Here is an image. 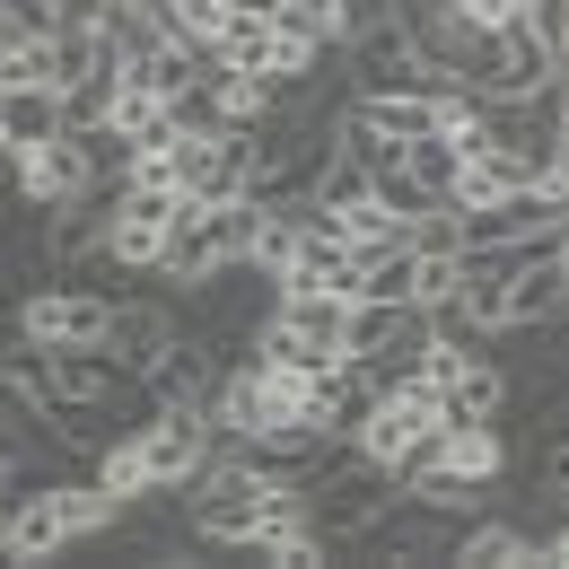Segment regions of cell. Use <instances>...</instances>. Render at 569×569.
I'll return each mask as SVG.
<instances>
[{
    "mask_svg": "<svg viewBox=\"0 0 569 569\" xmlns=\"http://www.w3.org/2000/svg\"><path fill=\"white\" fill-rule=\"evenodd\" d=\"M272 9H281V0H272Z\"/></svg>",
    "mask_w": 569,
    "mask_h": 569,
    "instance_id": "obj_28",
    "label": "cell"
},
{
    "mask_svg": "<svg viewBox=\"0 0 569 569\" xmlns=\"http://www.w3.org/2000/svg\"><path fill=\"white\" fill-rule=\"evenodd\" d=\"M0 132H9V149H36L53 132H71L62 88H0Z\"/></svg>",
    "mask_w": 569,
    "mask_h": 569,
    "instance_id": "obj_13",
    "label": "cell"
},
{
    "mask_svg": "<svg viewBox=\"0 0 569 569\" xmlns=\"http://www.w3.org/2000/svg\"><path fill=\"white\" fill-rule=\"evenodd\" d=\"M254 219H263V202H254V193H237V202H184V211H176V228H167L158 281L193 289V281H211V272H228V263H246Z\"/></svg>",
    "mask_w": 569,
    "mask_h": 569,
    "instance_id": "obj_1",
    "label": "cell"
},
{
    "mask_svg": "<svg viewBox=\"0 0 569 569\" xmlns=\"http://www.w3.org/2000/svg\"><path fill=\"white\" fill-rule=\"evenodd\" d=\"M561 176H569V106H561Z\"/></svg>",
    "mask_w": 569,
    "mask_h": 569,
    "instance_id": "obj_25",
    "label": "cell"
},
{
    "mask_svg": "<svg viewBox=\"0 0 569 569\" xmlns=\"http://www.w3.org/2000/svg\"><path fill=\"white\" fill-rule=\"evenodd\" d=\"M561 307H569V272H561V254H552V237H535V246H526V263H517V281H508L499 333H535V325H561Z\"/></svg>",
    "mask_w": 569,
    "mask_h": 569,
    "instance_id": "obj_7",
    "label": "cell"
},
{
    "mask_svg": "<svg viewBox=\"0 0 569 569\" xmlns=\"http://www.w3.org/2000/svg\"><path fill=\"white\" fill-rule=\"evenodd\" d=\"M403 18V0H333V36L351 44V36H377V27H395Z\"/></svg>",
    "mask_w": 569,
    "mask_h": 569,
    "instance_id": "obj_23",
    "label": "cell"
},
{
    "mask_svg": "<svg viewBox=\"0 0 569 569\" xmlns=\"http://www.w3.org/2000/svg\"><path fill=\"white\" fill-rule=\"evenodd\" d=\"M412 333H421V307H403V298H351V333H342V359L377 368V359L403 351Z\"/></svg>",
    "mask_w": 569,
    "mask_h": 569,
    "instance_id": "obj_11",
    "label": "cell"
},
{
    "mask_svg": "<svg viewBox=\"0 0 569 569\" xmlns=\"http://www.w3.org/2000/svg\"><path fill=\"white\" fill-rule=\"evenodd\" d=\"M508 386H517V377H508L491 351H465L456 377L438 386V412H447V421H499V412H508Z\"/></svg>",
    "mask_w": 569,
    "mask_h": 569,
    "instance_id": "obj_12",
    "label": "cell"
},
{
    "mask_svg": "<svg viewBox=\"0 0 569 569\" xmlns=\"http://www.w3.org/2000/svg\"><path fill=\"white\" fill-rule=\"evenodd\" d=\"M184 211V193H158V184H123L114 193V211H106V263L114 272H158V254H167V228Z\"/></svg>",
    "mask_w": 569,
    "mask_h": 569,
    "instance_id": "obj_5",
    "label": "cell"
},
{
    "mask_svg": "<svg viewBox=\"0 0 569 569\" xmlns=\"http://www.w3.org/2000/svg\"><path fill=\"white\" fill-rule=\"evenodd\" d=\"M517 263H526V246H465V254H456V307H465L482 333H499V307H508Z\"/></svg>",
    "mask_w": 569,
    "mask_h": 569,
    "instance_id": "obj_9",
    "label": "cell"
},
{
    "mask_svg": "<svg viewBox=\"0 0 569 569\" xmlns=\"http://www.w3.org/2000/svg\"><path fill=\"white\" fill-rule=\"evenodd\" d=\"M123 79H141L149 97H176V88H193V79H202V53L167 36V44H149V53H132V62H123Z\"/></svg>",
    "mask_w": 569,
    "mask_h": 569,
    "instance_id": "obj_17",
    "label": "cell"
},
{
    "mask_svg": "<svg viewBox=\"0 0 569 569\" xmlns=\"http://www.w3.org/2000/svg\"><path fill=\"white\" fill-rule=\"evenodd\" d=\"M9 508H18V491H0V561H9Z\"/></svg>",
    "mask_w": 569,
    "mask_h": 569,
    "instance_id": "obj_24",
    "label": "cell"
},
{
    "mask_svg": "<svg viewBox=\"0 0 569 569\" xmlns=\"http://www.w3.org/2000/svg\"><path fill=\"white\" fill-rule=\"evenodd\" d=\"M561 316H569V307H561Z\"/></svg>",
    "mask_w": 569,
    "mask_h": 569,
    "instance_id": "obj_29",
    "label": "cell"
},
{
    "mask_svg": "<svg viewBox=\"0 0 569 569\" xmlns=\"http://www.w3.org/2000/svg\"><path fill=\"white\" fill-rule=\"evenodd\" d=\"M447 561H465V569H552V561H543V535H535L526 517H508V508L465 517V535H456Z\"/></svg>",
    "mask_w": 569,
    "mask_h": 569,
    "instance_id": "obj_8",
    "label": "cell"
},
{
    "mask_svg": "<svg viewBox=\"0 0 569 569\" xmlns=\"http://www.w3.org/2000/svg\"><path fill=\"white\" fill-rule=\"evenodd\" d=\"M254 132H263V123L184 132V141H176V193H184V202H237V193H254V167H263Z\"/></svg>",
    "mask_w": 569,
    "mask_h": 569,
    "instance_id": "obj_3",
    "label": "cell"
},
{
    "mask_svg": "<svg viewBox=\"0 0 569 569\" xmlns=\"http://www.w3.org/2000/svg\"><path fill=\"white\" fill-rule=\"evenodd\" d=\"M167 114H176V132H219V123H228V114H219V79L202 71L193 88H176V97H167Z\"/></svg>",
    "mask_w": 569,
    "mask_h": 569,
    "instance_id": "obj_21",
    "label": "cell"
},
{
    "mask_svg": "<svg viewBox=\"0 0 569 569\" xmlns=\"http://www.w3.org/2000/svg\"><path fill=\"white\" fill-rule=\"evenodd\" d=\"M0 176H9V193H18L27 211H71L88 193H106V176H97V158H88L79 132H53V141H36V149H9Z\"/></svg>",
    "mask_w": 569,
    "mask_h": 569,
    "instance_id": "obj_2",
    "label": "cell"
},
{
    "mask_svg": "<svg viewBox=\"0 0 569 569\" xmlns=\"http://www.w3.org/2000/svg\"><path fill=\"white\" fill-rule=\"evenodd\" d=\"M377 193V167H359L351 149H333V167L316 176V211H351V202H368Z\"/></svg>",
    "mask_w": 569,
    "mask_h": 569,
    "instance_id": "obj_19",
    "label": "cell"
},
{
    "mask_svg": "<svg viewBox=\"0 0 569 569\" xmlns=\"http://www.w3.org/2000/svg\"><path fill=\"white\" fill-rule=\"evenodd\" d=\"M342 62H351V88H421V97H438V88H456V79L438 71L421 53V36H412V18H395V27H377V36H351L342 44Z\"/></svg>",
    "mask_w": 569,
    "mask_h": 569,
    "instance_id": "obj_6",
    "label": "cell"
},
{
    "mask_svg": "<svg viewBox=\"0 0 569 569\" xmlns=\"http://www.w3.org/2000/svg\"><path fill=\"white\" fill-rule=\"evenodd\" d=\"M0 88H62V62H53V27L0 36Z\"/></svg>",
    "mask_w": 569,
    "mask_h": 569,
    "instance_id": "obj_15",
    "label": "cell"
},
{
    "mask_svg": "<svg viewBox=\"0 0 569 569\" xmlns=\"http://www.w3.org/2000/svg\"><path fill=\"white\" fill-rule=\"evenodd\" d=\"M88 473H97L106 491L123 499V508H141V499H158V482H149V447H141V429H123V438H106Z\"/></svg>",
    "mask_w": 569,
    "mask_h": 569,
    "instance_id": "obj_14",
    "label": "cell"
},
{
    "mask_svg": "<svg viewBox=\"0 0 569 569\" xmlns=\"http://www.w3.org/2000/svg\"><path fill=\"white\" fill-rule=\"evenodd\" d=\"M333 228H342L351 246H395V237H403V219L386 211L377 193H368V202H351V211H333Z\"/></svg>",
    "mask_w": 569,
    "mask_h": 569,
    "instance_id": "obj_22",
    "label": "cell"
},
{
    "mask_svg": "<svg viewBox=\"0 0 569 569\" xmlns=\"http://www.w3.org/2000/svg\"><path fill=\"white\" fill-rule=\"evenodd\" d=\"M561 79H569V53H561Z\"/></svg>",
    "mask_w": 569,
    "mask_h": 569,
    "instance_id": "obj_27",
    "label": "cell"
},
{
    "mask_svg": "<svg viewBox=\"0 0 569 569\" xmlns=\"http://www.w3.org/2000/svg\"><path fill=\"white\" fill-rule=\"evenodd\" d=\"M53 552H71V508H62V482H36L9 508V561H53Z\"/></svg>",
    "mask_w": 569,
    "mask_h": 569,
    "instance_id": "obj_10",
    "label": "cell"
},
{
    "mask_svg": "<svg viewBox=\"0 0 569 569\" xmlns=\"http://www.w3.org/2000/svg\"><path fill=\"white\" fill-rule=\"evenodd\" d=\"M0 158H9V132H0Z\"/></svg>",
    "mask_w": 569,
    "mask_h": 569,
    "instance_id": "obj_26",
    "label": "cell"
},
{
    "mask_svg": "<svg viewBox=\"0 0 569 569\" xmlns=\"http://www.w3.org/2000/svg\"><path fill=\"white\" fill-rule=\"evenodd\" d=\"M403 246H412V254H465V211H456V202L412 211L403 219Z\"/></svg>",
    "mask_w": 569,
    "mask_h": 569,
    "instance_id": "obj_18",
    "label": "cell"
},
{
    "mask_svg": "<svg viewBox=\"0 0 569 569\" xmlns=\"http://www.w3.org/2000/svg\"><path fill=\"white\" fill-rule=\"evenodd\" d=\"M27 342H44V351H88V342H106V325H114V298L106 289L71 281V272H53L44 289H27L18 298V316H9Z\"/></svg>",
    "mask_w": 569,
    "mask_h": 569,
    "instance_id": "obj_4",
    "label": "cell"
},
{
    "mask_svg": "<svg viewBox=\"0 0 569 569\" xmlns=\"http://www.w3.org/2000/svg\"><path fill=\"white\" fill-rule=\"evenodd\" d=\"M403 167L421 176L429 193H447V184H456V167H465V149H456V141H447V132H438V123H429L421 141H403Z\"/></svg>",
    "mask_w": 569,
    "mask_h": 569,
    "instance_id": "obj_20",
    "label": "cell"
},
{
    "mask_svg": "<svg viewBox=\"0 0 569 569\" xmlns=\"http://www.w3.org/2000/svg\"><path fill=\"white\" fill-rule=\"evenodd\" d=\"M298 237H307V211H263V219H254L246 263H254L263 281H289V272H298Z\"/></svg>",
    "mask_w": 569,
    "mask_h": 569,
    "instance_id": "obj_16",
    "label": "cell"
}]
</instances>
